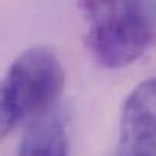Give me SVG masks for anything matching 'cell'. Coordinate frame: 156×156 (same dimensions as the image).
<instances>
[{"instance_id": "1", "label": "cell", "mask_w": 156, "mask_h": 156, "mask_svg": "<svg viewBox=\"0 0 156 156\" xmlns=\"http://www.w3.org/2000/svg\"><path fill=\"white\" fill-rule=\"evenodd\" d=\"M65 85V70L52 49L30 47L20 53L0 80V141L20 121L53 109Z\"/></svg>"}, {"instance_id": "2", "label": "cell", "mask_w": 156, "mask_h": 156, "mask_svg": "<svg viewBox=\"0 0 156 156\" xmlns=\"http://www.w3.org/2000/svg\"><path fill=\"white\" fill-rule=\"evenodd\" d=\"M88 23L87 47L106 68L138 61L155 43L156 32L138 0H79Z\"/></svg>"}, {"instance_id": "3", "label": "cell", "mask_w": 156, "mask_h": 156, "mask_svg": "<svg viewBox=\"0 0 156 156\" xmlns=\"http://www.w3.org/2000/svg\"><path fill=\"white\" fill-rule=\"evenodd\" d=\"M115 156H156V77L135 87L124 100Z\"/></svg>"}, {"instance_id": "4", "label": "cell", "mask_w": 156, "mask_h": 156, "mask_svg": "<svg viewBox=\"0 0 156 156\" xmlns=\"http://www.w3.org/2000/svg\"><path fill=\"white\" fill-rule=\"evenodd\" d=\"M17 156H68L62 118L53 111L32 118L20 141Z\"/></svg>"}]
</instances>
